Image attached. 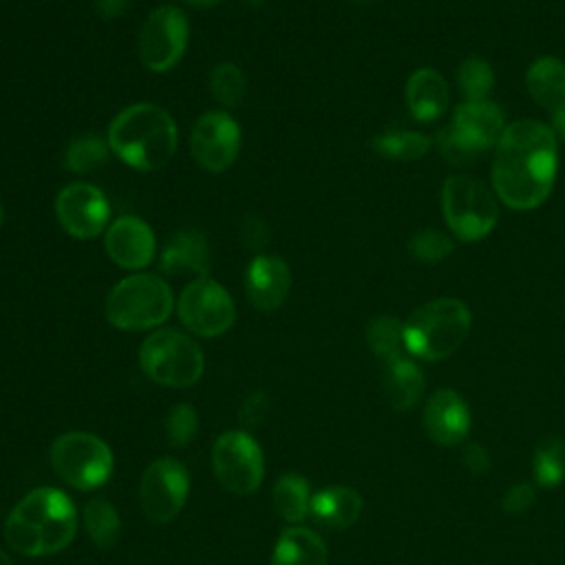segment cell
<instances>
[{
	"label": "cell",
	"instance_id": "obj_1",
	"mask_svg": "<svg viewBox=\"0 0 565 565\" xmlns=\"http://www.w3.org/2000/svg\"><path fill=\"white\" fill-rule=\"evenodd\" d=\"M558 168L556 132L536 119L505 126L492 159V188L501 203L525 212L539 207L552 192Z\"/></svg>",
	"mask_w": 565,
	"mask_h": 565
},
{
	"label": "cell",
	"instance_id": "obj_2",
	"mask_svg": "<svg viewBox=\"0 0 565 565\" xmlns=\"http://www.w3.org/2000/svg\"><path fill=\"white\" fill-rule=\"evenodd\" d=\"M77 532V512L71 497L42 486L24 494L4 521V541L24 556H51L68 547Z\"/></svg>",
	"mask_w": 565,
	"mask_h": 565
},
{
	"label": "cell",
	"instance_id": "obj_3",
	"mask_svg": "<svg viewBox=\"0 0 565 565\" xmlns=\"http://www.w3.org/2000/svg\"><path fill=\"white\" fill-rule=\"evenodd\" d=\"M110 152L132 170L154 172L170 163L179 146L172 115L159 104L137 102L121 108L106 132Z\"/></svg>",
	"mask_w": 565,
	"mask_h": 565
},
{
	"label": "cell",
	"instance_id": "obj_4",
	"mask_svg": "<svg viewBox=\"0 0 565 565\" xmlns=\"http://www.w3.org/2000/svg\"><path fill=\"white\" fill-rule=\"evenodd\" d=\"M177 300L161 274L132 271L106 296V320L119 331H154L172 313Z\"/></svg>",
	"mask_w": 565,
	"mask_h": 565
},
{
	"label": "cell",
	"instance_id": "obj_5",
	"mask_svg": "<svg viewBox=\"0 0 565 565\" xmlns=\"http://www.w3.org/2000/svg\"><path fill=\"white\" fill-rule=\"evenodd\" d=\"M470 324V309L459 298L430 300L404 322L406 353L428 362L444 360L463 344Z\"/></svg>",
	"mask_w": 565,
	"mask_h": 565
},
{
	"label": "cell",
	"instance_id": "obj_6",
	"mask_svg": "<svg viewBox=\"0 0 565 565\" xmlns=\"http://www.w3.org/2000/svg\"><path fill=\"white\" fill-rule=\"evenodd\" d=\"M139 366L154 384L185 388L201 380L205 355L201 347L183 331L159 327L141 342Z\"/></svg>",
	"mask_w": 565,
	"mask_h": 565
},
{
	"label": "cell",
	"instance_id": "obj_7",
	"mask_svg": "<svg viewBox=\"0 0 565 565\" xmlns=\"http://www.w3.org/2000/svg\"><path fill=\"white\" fill-rule=\"evenodd\" d=\"M505 126L503 110L494 102H463L455 108L450 124L437 135V143L448 161L468 163L497 146Z\"/></svg>",
	"mask_w": 565,
	"mask_h": 565
},
{
	"label": "cell",
	"instance_id": "obj_8",
	"mask_svg": "<svg viewBox=\"0 0 565 565\" xmlns=\"http://www.w3.org/2000/svg\"><path fill=\"white\" fill-rule=\"evenodd\" d=\"M441 212L452 236L466 243L486 238L499 216L494 192L468 174H452L444 181Z\"/></svg>",
	"mask_w": 565,
	"mask_h": 565
},
{
	"label": "cell",
	"instance_id": "obj_9",
	"mask_svg": "<svg viewBox=\"0 0 565 565\" xmlns=\"http://www.w3.org/2000/svg\"><path fill=\"white\" fill-rule=\"evenodd\" d=\"M51 466L62 481L75 490H97L104 486L115 468L108 444L84 430H71L60 435L51 444Z\"/></svg>",
	"mask_w": 565,
	"mask_h": 565
},
{
	"label": "cell",
	"instance_id": "obj_10",
	"mask_svg": "<svg viewBox=\"0 0 565 565\" xmlns=\"http://www.w3.org/2000/svg\"><path fill=\"white\" fill-rule=\"evenodd\" d=\"M177 316L181 324L201 338H216L232 329L236 307L230 291L210 276L190 280L177 298Z\"/></svg>",
	"mask_w": 565,
	"mask_h": 565
},
{
	"label": "cell",
	"instance_id": "obj_11",
	"mask_svg": "<svg viewBox=\"0 0 565 565\" xmlns=\"http://www.w3.org/2000/svg\"><path fill=\"white\" fill-rule=\"evenodd\" d=\"M190 40V24L183 9L177 4H159L139 31L137 49L141 64L152 73L174 68L185 55Z\"/></svg>",
	"mask_w": 565,
	"mask_h": 565
},
{
	"label": "cell",
	"instance_id": "obj_12",
	"mask_svg": "<svg viewBox=\"0 0 565 565\" xmlns=\"http://www.w3.org/2000/svg\"><path fill=\"white\" fill-rule=\"evenodd\" d=\"M212 468L216 481L232 494L254 492L265 475L263 450L245 430L223 433L212 448Z\"/></svg>",
	"mask_w": 565,
	"mask_h": 565
},
{
	"label": "cell",
	"instance_id": "obj_13",
	"mask_svg": "<svg viewBox=\"0 0 565 565\" xmlns=\"http://www.w3.org/2000/svg\"><path fill=\"white\" fill-rule=\"evenodd\" d=\"M55 218L71 238L93 241L110 225V203L97 185L73 181L55 196Z\"/></svg>",
	"mask_w": 565,
	"mask_h": 565
},
{
	"label": "cell",
	"instance_id": "obj_14",
	"mask_svg": "<svg viewBox=\"0 0 565 565\" xmlns=\"http://www.w3.org/2000/svg\"><path fill=\"white\" fill-rule=\"evenodd\" d=\"M190 475L179 459L159 457L141 475L139 501L146 516L154 523L172 521L185 505Z\"/></svg>",
	"mask_w": 565,
	"mask_h": 565
},
{
	"label": "cell",
	"instance_id": "obj_15",
	"mask_svg": "<svg viewBox=\"0 0 565 565\" xmlns=\"http://www.w3.org/2000/svg\"><path fill=\"white\" fill-rule=\"evenodd\" d=\"M190 152L205 172H225L241 152L238 121L225 110L203 113L190 130Z\"/></svg>",
	"mask_w": 565,
	"mask_h": 565
},
{
	"label": "cell",
	"instance_id": "obj_16",
	"mask_svg": "<svg viewBox=\"0 0 565 565\" xmlns=\"http://www.w3.org/2000/svg\"><path fill=\"white\" fill-rule=\"evenodd\" d=\"M104 249L110 263L117 267L128 271H146L157 256L154 230L141 216H117L104 232Z\"/></svg>",
	"mask_w": 565,
	"mask_h": 565
},
{
	"label": "cell",
	"instance_id": "obj_17",
	"mask_svg": "<svg viewBox=\"0 0 565 565\" xmlns=\"http://www.w3.org/2000/svg\"><path fill=\"white\" fill-rule=\"evenodd\" d=\"M291 269L276 256L260 252L245 269V296L258 311H276L289 296Z\"/></svg>",
	"mask_w": 565,
	"mask_h": 565
},
{
	"label": "cell",
	"instance_id": "obj_18",
	"mask_svg": "<svg viewBox=\"0 0 565 565\" xmlns=\"http://www.w3.org/2000/svg\"><path fill=\"white\" fill-rule=\"evenodd\" d=\"M424 428L437 446H459L470 430V411L452 388L435 391L424 406Z\"/></svg>",
	"mask_w": 565,
	"mask_h": 565
},
{
	"label": "cell",
	"instance_id": "obj_19",
	"mask_svg": "<svg viewBox=\"0 0 565 565\" xmlns=\"http://www.w3.org/2000/svg\"><path fill=\"white\" fill-rule=\"evenodd\" d=\"M210 267V243L196 227H183L174 232L159 254V269L166 276H192L194 280L207 276Z\"/></svg>",
	"mask_w": 565,
	"mask_h": 565
},
{
	"label": "cell",
	"instance_id": "obj_20",
	"mask_svg": "<svg viewBox=\"0 0 565 565\" xmlns=\"http://www.w3.org/2000/svg\"><path fill=\"white\" fill-rule=\"evenodd\" d=\"M404 97L411 115L417 121H435L448 108V84L435 68H417L404 86Z\"/></svg>",
	"mask_w": 565,
	"mask_h": 565
},
{
	"label": "cell",
	"instance_id": "obj_21",
	"mask_svg": "<svg viewBox=\"0 0 565 565\" xmlns=\"http://www.w3.org/2000/svg\"><path fill=\"white\" fill-rule=\"evenodd\" d=\"M362 512V497L349 486H329L311 494L309 514L329 530H347Z\"/></svg>",
	"mask_w": 565,
	"mask_h": 565
},
{
	"label": "cell",
	"instance_id": "obj_22",
	"mask_svg": "<svg viewBox=\"0 0 565 565\" xmlns=\"http://www.w3.org/2000/svg\"><path fill=\"white\" fill-rule=\"evenodd\" d=\"M525 86L530 97L552 115L565 108V62L554 55L536 57L527 73Z\"/></svg>",
	"mask_w": 565,
	"mask_h": 565
},
{
	"label": "cell",
	"instance_id": "obj_23",
	"mask_svg": "<svg viewBox=\"0 0 565 565\" xmlns=\"http://www.w3.org/2000/svg\"><path fill=\"white\" fill-rule=\"evenodd\" d=\"M424 386H426V377L422 369L406 355L384 364L382 391L386 402L395 411H411L419 402Z\"/></svg>",
	"mask_w": 565,
	"mask_h": 565
},
{
	"label": "cell",
	"instance_id": "obj_24",
	"mask_svg": "<svg viewBox=\"0 0 565 565\" xmlns=\"http://www.w3.org/2000/svg\"><path fill=\"white\" fill-rule=\"evenodd\" d=\"M271 565H327L324 541L309 527L289 525L274 545Z\"/></svg>",
	"mask_w": 565,
	"mask_h": 565
},
{
	"label": "cell",
	"instance_id": "obj_25",
	"mask_svg": "<svg viewBox=\"0 0 565 565\" xmlns=\"http://www.w3.org/2000/svg\"><path fill=\"white\" fill-rule=\"evenodd\" d=\"M271 501L276 512L291 525L300 523L307 519L309 514V505H311V490L309 483L302 475L296 472H287L282 477H278L274 490H271Z\"/></svg>",
	"mask_w": 565,
	"mask_h": 565
},
{
	"label": "cell",
	"instance_id": "obj_26",
	"mask_svg": "<svg viewBox=\"0 0 565 565\" xmlns=\"http://www.w3.org/2000/svg\"><path fill=\"white\" fill-rule=\"evenodd\" d=\"M82 523H84L88 539L99 550H110L119 539V530H121L119 514H117L115 505L102 497H95L84 505Z\"/></svg>",
	"mask_w": 565,
	"mask_h": 565
},
{
	"label": "cell",
	"instance_id": "obj_27",
	"mask_svg": "<svg viewBox=\"0 0 565 565\" xmlns=\"http://www.w3.org/2000/svg\"><path fill=\"white\" fill-rule=\"evenodd\" d=\"M366 344L384 364L406 355L404 344V322L393 316H375L364 331Z\"/></svg>",
	"mask_w": 565,
	"mask_h": 565
},
{
	"label": "cell",
	"instance_id": "obj_28",
	"mask_svg": "<svg viewBox=\"0 0 565 565\" xmlns=\"http://www.w3.org/2000/svg\"><path fill=\"white\" fill-rule=\"evenodd\" d=\"M371 143L380 157L395 159V161L422 159L433 146L430 137L417 130H384Z\"/></svg>",
	"mask_w": 565,
	"mask_h": 565
},
{
	"label": "cell",
	"instance_id": "obj_29",
	"mask_svg": "<svg viewBox=\"0 0 565 565\" xmlns=\"http://www.w3.org/2000/svg\"><path fill=\"white\" fill-rule=\"evenodd\" d=\"M110 146L108 139L97 135L75 137L64 152V166L75 174H88L108 163Z\"/></svg>",
	"mask_w": 565,
	"mask_h": 565
},
{
	"label": "cell",
	"instance_id": "obj_30",
	"mask_svg": "<svg viewBox=\"0 0 565 565\" xmlns=\"http://www.w3.org/2000/svg\"><path fill=\"white\" fill-rule=\"evenodd\" d=\"M532 472L541 488H554L565 479V444L558 437L550 435L539 441L532 459Z\"/></svg>",
	"mask_w": 565,
	"mask_h": 565
},
{
	"label": "cell",
	"instance_id": "obj_31",
	"mask_svg": "<svg viewBox=\"0 0 565 565\" xmlns=\"http://www.w3.org/2000/svg\"><path fill=\"white\" fill-rule=\"evenodd\" d=\"M210 93L212 97L223 106V108H236L243 104L245 93H247V77L241 66L234 62H218L207 77Z\"/></svg>",
	"mask_w": 565,
	"mask_h": 565
},
{
	"label": "cell",
	"instance_id": "obj_32",
	"mask_svg": "<svg viewBox=\"0 0 565 565\" xmlns=\"http://www.w3.org/2000/svg\"><path fill=\"white\" fill-rule=\"evenodd\" d=\"M494 86V71L483 57H466L457 68V88L466 102H483Z\"/></svg>",
	"mask_w": 565,
	"mask_h": 565
},
{
	"label": "cell",
	"instance_id": "obj_33",
	"mask_svg": "<svg viewBox=\"0 0 565 565\" xmlns=\"http://www.w3.org/2000/svg\"><path fill=\"white\" fill-rule=\"evenodd\" d=\"M452 249H455L452 238L439 230H419L408 241V252L419 263H439L448 258Z\"/></svg>",
	"mask_w": 565,
	"mask_h": 565
},
{
	"label": "cell",
	"instance_id": "obj_34",
	"mask_svg": "<svg viewBox=\"0 0 565 565\" xmlns=\"http://www.w3.org/2000/svg\"><path fill=\"white\" fill-rule=\"evenodd\" d=\"M199 433V415L192 404H177L166 417V435L172 446L185 448Z\"/></svg>",
	"mask_w": 565,
	"mask_h": 565
},
{
	"label": "cell",
	"instance_id": "obj_35",
	"mask_svg": "<svg viewBox=\"0 0 565 565\" xmlns=\"http://www.w3.org/2000/svg\"><path fill=\"white\" fill-rule=\"evenodd\" d=\"M269 234H271V230H269V225H267L260 216L249 214V216H245L243 223H241V238H243V243H245L249 249L258 252V254H260L263 247L269 243Z\"/></svg>",
	"mask_w": 565,
	"mask_h": 565
},
{
	"label": "cell",
	"instance_id": "obj_36",
	"mask_svg": "<svg viewBox=\"0 0 565 565\" xmlns=\"http://www.w3.org/2000/svg\"><path fill=\"white\" fill-rule=\"evenodd\" d=\"M534 499L536 494L530 483H516L503 494L501 508L505 514H523L534 503Z\"/></svg>",
	"mask_w": 565,
	"mask_h": 565
},
{
	"label": "cell",
	"instance_id": "obj_37",
	"mask_svg": "<svg viewBox=\"0 0 565 565\" xmlns=\"http://www.w3.org/2000/svg\"><path fill=\"white\" fill-rule=\"evenodd\" d=\"M267 411H269V399H267V395H265L263 391H256V393H252V395L243 402V406H241V411H238V417H241V422H243L245 426H258V424L265 419Z\"/></svg>",
	"mask_w": 565,
	"mask_h": 565
},
{
	"label": "cell",
	"instance_id": "obj_38",
	"mask_svg": "<svg viewBox=\"0 0 565 565\" xmlns=\"http://www.w3.org/2000/svg\"><path fill=\"white\" fill-rule=\"evenodd\" d=\"M463 463L468 466V470L470 472H483L488 466H490V461H488V452L479 446V444H468L466 448H463Z\"/></svg>",
	"mask_w": 565,
	"mask_h": 565
},
{
	"label": "cell",
	"instance_id": "obj_39",
	"mask_svg": "<svg viewBox=\"0 0 565 565\" xmlns=\"http://www.w3.org/2000/svg\"><path fill=\"white\" fill-rule=\"evenodd\" d=\"M132 0H95V11L104 20H115L126 13Z\"/></svg>",
	"mask_w": 565,
	"mask_h": 565
},
{
	"label": "cell",
	"instance_id": "obj_40",
	"mask_svg": "<svg viewBox=\"0 0 565 565\" xmlns=\"http://www.w3.org/2000/svg\"><path fill=\"white\" fill-rule=\"evenodd\" d=\"M181 2H185L188 7H194V9H212L225 0H181Z\"/></svg>",
	"mask_w": 565,
	"mask_h": 565
},
{
	"label": "cell",
	"instance_id": "obj_41",
	"mask_svg": "<svg viewBox=\"0 0 565 565\" xmlns=\"http://www.w3.org/2000/svg\"><path fill=\"white\" fill-rule=\"evenodd\" d=\"M552 130L558 132L561 137H565V108L558 110V113H554V128H552Z\"/></svg>",
	"mask_w": 565,
	"mask_h": 565
},
{
	"label": "cell",
	"instance_id": "obj_42",
	"mask_svg": "<svg viewBox=\"0 0 565 565\" xmlns=\"http://www.w3.org/2000/svg\"><path fill=\"white\" fill-rule=\"evenodd\" d=\"M0 565H13L11 558H9V554H7L4 550H0Z\"/></svg>",
	"mask_w": 565,
	"mask_h": 565
},
{
	"label": "cell",
	"instance_id": "obj_43",
	"mask_svg": "<svg viewBox=\"0 0 565 565\" xmlns=\"http://www.w3.org/2000/svg\"><path fill=\"white\" fill-rule=\"evenodd\" d=\"M249 7H260V4H265L267 0H245Z\"/></svg>",
	"mask_w": 565,
	"mask_h": 565
},
{
	"label": "cell",
	"instance_id": "obj_44",
	"mask_svg": "<svg viewBox=\"0 0 565 565\" xmlns=\"http://www.w3.org/2000/svg\"><path fill=\"white\" fill-rule=\"evenodd\" d=\"M4 223V207H2V203H0V225Z\"/></svg>",
	"mask_w": 565,
	"mask_h": 565
},
{
	"label": "cell",
	"instance_id": "obj_45",
	"mask_svg": "<svg viewBox=\"0 0 565 565\" xmlns=\"http://www.w3.org/2000/svg\"><path fill=\"white\" fill-rule=\"evenodd\" d=\"M353 2H371V0H353Z\"/></svg>",
	"mask_w": 565,
	"mask_h": 565
}]
</instances>
